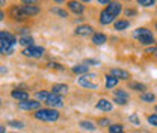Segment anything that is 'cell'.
<instances>
[{
  "instance_id": "obj_1",
  "label": "cell",
  "mask_w": 157,
  "mask_h": 133,
  "mask_svg": "<svg viewBox=\"0 0 157 133\" xmlns=\"http://www.w3.org/2000/svg\"><path fill=\"white\" fill-rule=\"evenodd\" d=\"M59 112L56 109H52V108H41L38 111H35V114L33 116L39 119V121H47V123H55V121H58L59 119Z\"/></svg>"
},
{
  "instance_id": "obj_2",
  "label": "cell",
  "mask_w": 157,
  "mask_h": 133,
  "mask_svg": "<svg viewBox=\"0 0 157 133\" xmlns=\"http://www.w3.org/2000/svg\"><path fill=\"white\" fill-rule=\"evenodd\" d=\"M77 83L83 88H89V89H97L98 88V82H97V74L94 73H88L83 74L77 79Z\"/></svg>"
},
{
  "instance_id": "obj_3",
  "label": "cell",
  "mask_w": 157,
  "mask_h": 133,
  "mask_svg": "<svg viewBox=\"0 0 157 133\" xmlns=\"http://www.w3.org/2000/svg\"><path fill=\"white\" fill-rule=\"evenodd\" d=\"M135 38L139 39V42L140 44H145V45H150V44H153L154 42V37H153V33L147 29V27H139L135 30Z\"/></svg>"
},
{
  "instance_id": "obj_4",
  "label": "cell",
  "mask_w": 157,
  "mask_h": 133,
  "mask_svg": "<svg viewBox=\"0 0 157 133\" xmlns=\"http://www.w3.org/2000/svg\"><path fill=\"white\" fill-rule=\"evenodd\" d=\"M44 47H41V45H30V47H26V49H23V55L26 57H41L44 55Z\"/></svg>"
},
{
  "instance_id": "obj_5",
  "label": "cell",
  "mask_w": 157,
  "mask_h": 133,
  "mask_svg": "<svg viewBox=\"0 0 157 133\" xmlns=\"http://www.w3.org/2000/svg\"><path fill=\"white\" fill-rule=\"evenodd\" d=\"M20 9H21V14L26 17H33L39 14V6L33 5V3H24V5H20Z\"/></svg>"
},
{
  "instance_id": "obj_6",
  "label": "cell",
  "mask_w": 157,
  "mask_h": 133,
  "mask_svg": "<svg viewBox=\"0 0 157 133\" xmlns=\"http://www.w3.org/2000/svg\"><path fill=\"white\" fill-rule=\"evenodd\" d=\"M45 103L52 108V109H55V108H62L63 106V97L59 94H55V92H50L48 97H47V100H45Z\"/></svg>"
},
{
  "instance_id": "obj_7",
  "label": "cell",
  "mask_w": 157,
  "mask_h": 133,
  "mask_svg": "<svg viewBox=\"0 0 157 133\" xmlns=\"http://www.w3.org/2000/svg\"><path fill=\"white\" fill-rule=\"evenodd\" d=\"M128 98H130V95H128V92L125 89H117V91H113V101L118 103V104H121V106L127 104Z\"/></svg>"
},
{
  "instance_id": "obj_8",
  "label": "cell",
  "mask_w": 157,
  "mask_h": 133,
  "mask_svg": "<svg viewBox=\"0 0 157 133\" xmlns=\"http://www.w3.org/2000/svg\"><path fill=\"white\" fill-rule=\"evenodd\" d=\"M18 108L23 111H38L41 109V103L38 100H26V101H20Z\"/></svg>"
},
{
  "instance_id": "obj_9",
  "label": "cell",
  "mask_w": 157,
  "mask_h": 133,
  "mask_svg": "<svg viewBox=\"0 0 157 133\" xmlns=\"http://www.w3.org/2000/svg\"><path fill=\"white\" fill-rule=\"evenodd\" d=\"M76 35H80V37L94 35V29H92L89 24H80L78 27H76Z\"/></svg>"
},
{
  "instance_id": "obj_10",
  "label": "cell",
  "mask_w": 157,
  "mask_h": 133,
  "mask_svg": "<svg viewBox=\"0 0 157 133\" xmlns=\"http://www.w3.org/2000/svg\"><path fill=\"white\" fill-rule=\"evenodd\" d=\"M0 42L2 44H9V45H15L17 44V38L9 33V32H0Z\"/></svg>"
},
{
  "instance_id": "obj_11",
  "label": "cell",
  "mask_w": 157,
  "mask_h": 133,
  "mask_svg": "<svg viewBox=\"0 0 157 133\" xmlns=\"http://www.w3.org/2000/svg\"><path fill=\"white\" fill-rule=\"evenodd\" d=\"M11 95H12V98L18 100V103L20 101H26V100H29V92H27V91H23V89H18V88L12 89V91H11Z\"/></svg>"
},
{
  "instance_id": "obj_12",
  "label": "cell",
  "mask_w": 157,
  "mask_h": 133,
  "mask_svg": "<svg viewBox=\"0 0 157 133\" xmlns=\"http://www.w3.org/2000/svg\"><path fill=\"white\" fill-rule=\"evenodd\" d=\"M106 11H107V12H110L113 17H118V15L121 14V11H122V8H121V3H119V2H110V3L107 5Z\"/></svg>"
},
{
  "instance_id": "obj_13",
  "label": "cell",
  "mask_w": 157,
  "mask_h": 133,
  "mask_svg": "<svg viewBox=\"0 0 157 133\" xmlns=\"http://www.w3.org/2000/svg\"><path fill=\"white\" fill-rule=\"evenodd\" d=\"M67 6H68V9H70L71 12H74V14H82V12L85 11L83 3H80V2H74V0L68 2V3H67Z\"/></svg>"
},
{
  "instance_id": "obj_14",
  "label": "cell",
  "mask_w": 157,
  "mask_h": 133,
  "mask_svg": "<svg viewBox=\"0 0 157 133\" xmlns=\"http://www.w3.org/2000/svg\"><path fill=\"white\" fill-rule=\"evenodd\" d=\"M113 108V104L107 100V98H100L97 103V109L98 111H103V112H110Z\"/></svg>"
},
{
  "instance_id": "obj_15",
  "label": "cell",
  "mask_w": 157,
  "mask_h": 133,
  "mask_svg": "<svg viewBox=\"0 0 157 133\" xmlns=\"http://www.w3.org/2000/svg\"><path fill=\"white\" fill-rule=\"evenodd\" d=\"M110 76L117 77L118 80H121V79H124V80H127L130 74H128V71H125V70H121V68H112L110 70Z\"/></svg>"
},
{
  "instance_id": "obj_16",
  "label": "cell",
  "mask_w": 157,
  "mask_h": 133,
  "mask_svg": "<svg viewBox=\"0 0 157 133\" xmlns=\"http://www.w3.org/2000/svg\"><path fill=\"white\" fill-rule=\"evenodd\" d=\"M113 20H115V17H113L110 12H107L106 9L101 11V14H100V23H101V24H110Z\"/></svg>"
},
{
  "instance_id": "obj_17",
  "label": "cell",
  "mask_w": 157,
  "mask_h": 133,
  "mask_svg": "<svg viewBox=\"0 0 157 133\" xmlns=\"http://www.w3.org/2000/svg\"><path fill=\"white\" fill-rule=\"evenodd\" d=\"M106 41H107V37H106L104 33H101V32H95V33L92 35V42L97 44V45H103Z\"/></svg>"
},
{
  "instance_id": "obj_18",
  "label": "cell",
  "mask_w": 157,
  "mask_h": 133,
  "mask_svg": "<svg viewBox=\"0 0 157 133\" xmlns=\"http://www.w3.org/2000/svg\"><path fill=\"white\" fill-rule=\"evenodd\" d=\"M52 91H53L55 94L63 95V94H67V92H68V86H67V85H63V83H56V85H53Z\"/></svg>"
},
{
  "instance_id": "obj_19",
  "label": "cell",
  "mask_w": 157,
  "mask_h": 133,
  "mask_svg": "<svg viewBox=\"0 0 157 133\" xmlns=\"http://www.w3.org/2000/svg\"><path fill=\"white\" fill-rule=\"evenodd\" d=\"M12 53H14V45L0 44V55H3V56H11Z\"/></svg>"
},
{
  "instance_id": "obj_20",
  "label": "cell",
  "mask_w": 157,
  "mask_h": 133,
  "mask_svg": "<svg viewBox=\"0 0 157 133\" xmlns=\"http://www.w3.org/2000/svg\"><path fill=\"white\" fill-rule=\"evenodd\" d=\"M104 79H106V88H107V89H113V88L118 85V82H119L117 77L110 76V74H107Z\"/></svg>"
},
{
  "instance_id": "obj_21",
  "label": "cell",
  "mask_w": 157,
  "mask_h": 133,
  "mask_svg": "<svg viewBox=\"0 0 157 133\" xmlns=\"http://www.w3.org/2000/svg\"><path fill=\"white\" fill-rule=\"evenodd\" d=\"M73 73L80 74V76L88 74V73H89V67H88L86 64H83V65H76V67H73Z\"/></svg>"
},
{
  "instance_id": "obj_22",
  "label": "cell",
  "mask_w": 157,
  "mask_h": 133,
  "mask_svg": "<svg viewBox=\"0 0 157 133\" xmlns=\"http://www.w3.org/2000/svg\"><path fill=\"white\" fill-rule=\"evenodd\" d=\"M18 44H21V45H24V49L26 47H30V45H33V38L30 37V35H23L21 38L18 39Z\"/></svg>"
},
{
  "instance_id": "obj_23",
  "label": "cell",
  "mask_w": 157,
  "mask_h": 133,
  "mask_svg": "<svg viewBox=\"0 0 157 133\" xmlns=\"http://www.w3.org/2000/svg\"><path fill=\"white\" fill-rule=\"evenodd\" d=\"M128 26H130V21L128 20H118V21H115V29L117 30H124Z\"/></svg>"
},
{
  "instance_id": "obj_24",
  "label": "cell",
  "mask_w": 157,
  "mask_h": 133,
  "mask_svg": "<svg viewBox=\"0 0 157 133\" xmlns=\"http://www.w3.org/2000/svg\"><path fill=\"white\" fill-rule=\"evenodd\" d=\"M82 129H85V130H95L97 127H95V124L92 123V121H86V119H83V121H80V124H78Z\"/></svg>"
},
{
  "instance_id": "obj_25",
  "label": "cell",
  "mask_w": 157,
  "mask_h": 133,
  "mask_svg": "<svg viewBox=\"0 0 157 133\" xmlns=\"http://www.w3.org/2000/svg\"><path fill=\"white\" fill-rule=\"evenodd\" d=\"M48 94H50L48 91H36V92H35V97H36V100H38L39 103H45Z\"/></svg>"
},
{
  "instance_id": "obj_26",
  "label": "cell",
  "mask_w": 157,
  "mask_h": 133,
  "mask_svg": "<svg viewBox=\"0 0 157 133\" xmlns=\"http://www.w3.org/2000/svg\"><path fill=\"white\" fill-rule=\"evenodd\" d=\"M140 100H142V101H150V103H151V101L156 100V95L153 94V92H142V94H140Z\"/></svg>"
},
{
  "instance_id": "obj_27",
  "label": "cell",
  "mask_w": 157,
  "mask_h": 133,
  "mask_svg": "<svg viewBox=\"0 0 157 133\" xmlns=\"http://www.w3.org/2000/svg\"><path fill=\"white\" fill-rule=\"evenodd\" d=\"M109 132L110 133H124V127L121 124H110L109 126Z\"/></svg>"
},
{
  "instance_id": "obj_28",
  "label": "cell",
  "mask_w": 157,
  "mask_h": 133,
  "mask_svg": "<svg viewBox=\"0 0 157 133\" xmlns=\"http://www.w3.org/2000/svg\"><path fill=\"white\" fill-rule=\"evenodd\" d=\"M52 12L59 15V17H62V18H68V12L63 11V9H60V8H52Z\"/></svg>"
},
{
  "instance_id": "obj_29",
  "label": "cell",
  "mask_w": 157,
  "mask_h": 133,
  "mask_svg": "<svg viewBox=\"0 0 157 133\" xmlns=\"http://www.w3.org/2000/svg\"><path fill=\"white\" fill-rule=\"evenodd\" d=\"M130 88L132 89H136V91H142V92H145V89H147L144 83H137V82H132L130 83Z\"/></svg>"
},
{
  "instance_id": "obj_30",
  "label": "cell",
  "mask_w": 157,
  "mask_h": 133,
  "mask_svg": "<svg viewBox=\"0 0 157 133\" xmlns=\"http://www.w3.org/2000/svg\"><path fill=\"white\" fill-rule=\"evenodd\" d=\"M137 5L144 6V8H150V6L154 5V0H137Z\"/></svg>"
},
{
  "instance_id": "obj_31",
  "label": "cell",
  "mask_w": 157,
  "mask_h": 133,
  "mask_svg": "<svg viewBox=\"0 0 157 133\" xmlns=\"http://www.w3.org/2000/svg\"><path fill=\"white\" fill-rule=\"evenodd\" d=\"M148 123L153 126V127H157V114H153L148 116Z\"/></svg>"
},
{
  "instance_id": "obj_32",
  "label": "cell",
  "mask_w": 157,
  "mask_h": 133,
  "mask_svg": "<svg viewBox=\"0 0 157 133\" xmlns=\"http://www.w3.org/2000/svg\"><path fill=\"white\" fill-rule=\"evenodd\" d=\"M8 124H9L11 127H15V129H23V127H24V124H23L21 121H9Z\"/></svg>"
},
{
  "instance_id": "obj_33",
  "label": "cell",
  "mask_w": 157,
  "mask_h": 133,
  "mask_svg": "<svg viewBox=\"0 0 157 133\" xmlns=\"http://www.w3.org/2000/svg\"><path fill=\"white\" fill-rule=\"evenodd\" d=\"M128 119H130V121H132L133 124H136V126H139V124H140V119H139V118H137L135 114L130 115V118H128Z\"/></svg>"
},
{
  "instance_id": "obj_34",
  "label": "cell",
  "mask_w": 157,
  "mask_h": 133,
  "mask_svg": "<svg viewBox=\"0 0 157 133\" xmlns=\"http://www.w3.org/2000/svg\"><path fill=\"white\" fill-rule=\"evenodd\" d=\"M124 14H125V17H133V15H136V11L135 9H125Z\"/></svg>"
},
{
  "instance_id": "obj_35",
  "label": "cell",
  "mask_w": 157,
  "mask_h": 133,
  "mask_svg": "<svg viewBox=\"0 0 157 133\" xmlns=\"http://www.w3.org/2000/svg\"><path fill=\"white\" fill-rule=\"evenodd\" d=\"M98 126H110V124H109L107 118H101V119H98Z\"/></svg>"
},
{
  "instance_id": "obj_36",
  "label": "cell",
  "mask_w": 157,
  "mask_h": 133,
  "mask_svg": "<svg viewBox=\"0 0 157 133\" xmlns=\"http://www.w3.org/2000/svg\"><path fill=\"white\" fill-rule=\"evenodd\" d=\"M48 65H50V67H53V68H56V70H63V65H60V64H56V62H55V64L52 62V64H48Z\"/></svg>"
},
{
  "instance_id": "obj_37",
  "label": "cell",
  "mask_w": 157,
  "mask_h": 133,
  "mask_svg": "<svg viewBox=\"0 0 157 133\" xmlns=\"http://www.w3.org/2000/svg\"><path fill=\"white\" fill-rule=\"evenodd\" d=\"M88 64H94V65H97L98 61H95V59H88V61H86V65H88Z\"/></svg>"
},
{
  "instance_id": "obj_38",
  "label": "cell",
  "mask_w": 157,
  "mask_h": 133,
  "mask_svg": "<svg viewBox=\"0 0 157 133\" xmlns=\"http://www.w3.org/2000/svg\"><path fill=\"white\" fill-rule=\"evenodd\" d=\"M98 3H100V5H109L110 2H107V0H98Z\"/></svg>"
},
{
  "instance_id": "obj_39",
  "label": "cell",
  "mask_w": 157,
  "mask_h": 133,
  "mask_svg": "<svg viewBox=\"0 0 157 133\" xmlns=\"http://www.w3.org/2000/svg\"><path fill=\"white\" fill-rule=\"evenodd\" d=\"M3 18H5V12H3V11L0 9V21H2Z\"/></svg>"
},
{
  "instance_id": "obj_40",
  "label": "cell",
  "mask_w": 157,
  "mask_h": 133,
  "mask_svg": "<svg viewBox=\"0 0 157 133\" xmlns=\"http://www.w3.org/2000/svg\"><path fill=\"white\" fill-rule=\"evenodd\" d=\"M0 133H6V129H5L2 124H0Z\"/></svg>"
},
{
  "instance_id": "obj_41",
  "label": "cell",
  "mask_w": 157,
  "mask_h": 133,
  "mask_svg": "<svg viewBox=\"0 0 157 133\" xmlns=\"http://www.w3.org/2000/svg\"><path fill=\"white\" fill-rule=\"evenodd\" d=\"M0 73H8V68H0Z\"/></svg>"
},
{
  "instance_id": "obj_42",
  "label": "cell",
  "mask_w": 157,
  "mask_h": 133,
  "mask_svg": "<svg viewBox=\"0 0 157 133\" xmlns=\"http://www.w3.org/2000/svg\"><path fill=\"white\" fill-rule=\"evenodd\" d=\"M2 5H3V2H2V0H0V6H2Z\"/></svg>"
},
{
  "instance_id": "obj_43",
  "label": "cell",
  "mask_w": 157,
  "mask_h": 133,
  "mask_svg": "<svg viewBox=\"0 0 157 133\" xmlns=\"http://www.w3.org/2000/svg\"><path fill=\"white\" fill-rule=\"evenodd\" d=\"M156 30H157V23H156Z\"/></svg>"
},
{
  "instance_id": "obj_44",
  "label": "cell",
  "mask_w": 157,
  "mask_h": 133,
  "mask_svg": "<svg viewBox=\"0 0 157 133\" xmlns=\"http://www.w3.org/2000/svg\"><path fill=\"white\" fill-rule=\"evenodd\" d=\"M156 111H157V106H156Z\"/></svg>"
},
{
  "instance_id": "obj_45",
  "label": "cell",
  "mask_w": 157,
  "mask_h": 133,
  "mask_svg": "<svg viewBox=\"0 0 157 133\" xmlns=\"http://www.w3.org/2000/svg\"><path fill=\"white\" fill-rule=\"evenodd\" d=\"M0 103H2V100H0Z\"/></svg>"
},
{
  "instance_id": "obj_46",
  "label": "cell",
  "mask_w": 157,
  "mask_h": 133,
  "mask_svg": "<svg viewBox=\"0 0 157 133\" xmlns=\"http://www.w3.org/2000/svg\"><path fill=\"white\" fill-rule=\"evenodd\" d=\"M0 44H2V42H0Z\"/></svg>"
}]
</instances>
